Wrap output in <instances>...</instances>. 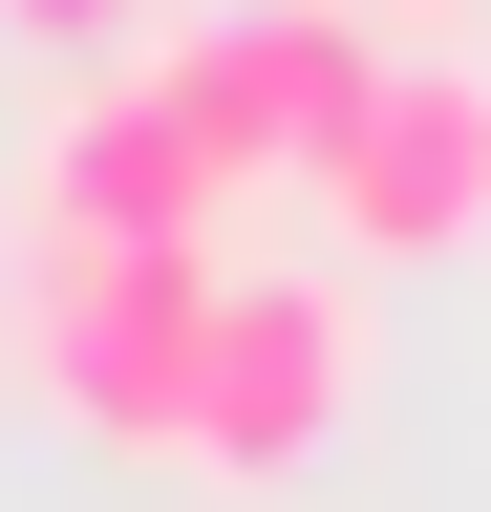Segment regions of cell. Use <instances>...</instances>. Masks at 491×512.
Listing matches in <instances>:
<instances>
[{
  "instance_id": "obj_1",
  "label": "cell",
  "mask_w": 491,
  "mask_h": 512,
  "mask_svg": "<svg viewBox=\"0 0 491 512\" xmlns=\"http://www.w3.org/2000/svg\"><path fill=\"white\" fill-rule=\"evenodd\" d=\"M214 235H43L22 278V363L43 406L86 448H129V470H193V406H214Z\"/></svg>"
},
{
  "instance_id": "obj_5",
  "label": "cell",
  "mask_w": 491,
  "mask_h": 512,
  "mask_svg": "<svg viewBox=\"0 0 491 512\" xmlns=\"http://www.w3.org/2000/svg\"><path fill=\"white\" fill-rule=\"evenodd\" d=\"M214 214H235V171L193 150V107L150 64H107L65 107V150H43V235H214Z\"/></svg>"
},
{
  "instance_id": "obj_2",
  "label": "cell",
  "mask_w": 491,
  "mask_h": 512,
  "mask_svg": "<svg viewBox=\"0 0 491 512\" xmlns=\"http://www.w3.org/2000/svg\"><path fill=\"white\" fill-rule=\"evenodd\" d=\"M385 22H363V0H235V22H193V43H150V86L193 107V150L257 192V171H321L363 107H385Z\"/></svg>"
},
{
  "instance_id": "obj_3",
  "label": "cell",
  "mask_w": 491,
  "mask_h": 512,
  "mask_svg": "<svg viewBox=\"0 0 491 512\" xmlns=\"http://www.w3.org/2000/svg\"><path fill=\"white\" fill-rule=\"evenodd\" d=\"M299 192H321L342 256H470V235H491V64H470V43H406L385 107H363Z\"/></svg>"
},
{
  "instance_id": "obj_6",
  "label": "cell",
  "mask_w": 491,
  "mask_h": 512,
  "mask_svg": "<svg viewBox=\"0 0 491 512\" xmlns=\"http://www.w3.org/2000/svg\"><path fill=\"white\" fill-rule=\"evenodd\" d=\"M0 43H43V64H150L171 0H0Z\"/></svg>"
},
{
  "instance_id": "obj_4",
  "label": "cell",
  "mask_w": 491,
  "mask_h": 512,
  "mask_svg": "<svg viewBox=\"0 0 491 512\" xmlns=\"http://www.w3.org/2000/svg\"><path fill=\"white\" fill-rule=\"evenodd\" d=\"M363 406V299L342 278H235L214 299V406H193V470L235 491H278V470H321Z\"/></svg>"
},
{
  "instance_id": "obj_7",
  "label": "cell",
  "mask_w": 491,
  "mask_h": 512,
  "mask_svg": "<svg viewBox=\"0 0 491 512\" xmlns=\"http://www.w3.org/2000/svg\"><path fill=\"white\" fill-rule=\"evenodd\" d=\"M363 22H449V0H363Z\"/></svg>"
}]
</instances>
